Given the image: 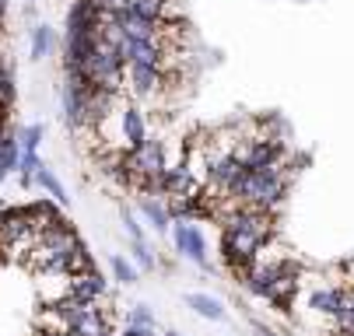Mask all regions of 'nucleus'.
<instances>
[{
	"mask_svg": "<svg viewBox=\"0 0 354 336\" xmlns=\"http://www.w3.org/2000/svg\"><path fill=\"white\" fill-rule=\"evenodd\" d=\"M123 60H120V53L113 50L109 42H102L95 35V42H91V50H88V57H84V63H81V77L88 81V84H95V88H102V91H120V84H123Z\"/></svg>",
	"mask_w": 354,
	"mask_h": 336,
	"instance_id": "nucleus-1",
	"label": "nucleus"
},
{
	"mask_svg": "<svg viewBox=\"0 0 354 336\" xmlns=\"http://www.w3.org/2000/svg\"><path fill=\"white\" fill-rule=\"evenodd\" d=\"M127 77H130V91L137 99H151L165 88V70L162 67H127Z\"/></svg>",
	"mask_w": 354,
	"mask_h": 336,
	"instance_id": "nucleus-2",
	"label": "nucleus"
},
{
	"mask_svg": "<svg viewBox=\"0 0 354 336\" xmlns=\"http://www.w3.org/2000/svg\"><path fill=\"white\" fill-rule=\"evenodd\" d=\"M120 126H123V137H127V144H130V148H133V144H140V140L147 137L144 116H140L137 109H123V112H120Z\"/></svg>",
	"mask_w": 354,
	"mask_h": 336,
	"instance_id": "nucleus-3",
	"label": "nucleus"
},
{
	"mask_svg": "<svg viewBox=\"0 0 354 336\" xmlns=\"http://www.w3.org/2000/svg\"><path fill=\"white\" fill-rule=\"evenodd\" d=\"M176 242H179V249H183V253H189L193 259H204V242H200V235H196L189 224H179Z\"/></svg>",
	"mask_w": 354,
	"mask_h": 336,
	"instance_id": "nucleus-4",
	"label": "nucleus"
},
{
	"mask_svg": "<svg viewBox=\"0 0 354 336\" xmlns=\"http://www.w3.org/2000/svg\"><path fill=\"white\" fill-rule=\"evenodd\" d=\"M344 305H347V302H344V295L337 291V287H326V291H316V295H313V308H319V312L337 315Z\"/></svg>",
	"mask_w": 354,
	"mask_h": 336,
	"instance_id": "nucleus-5",
	"label": "nucleus"
},
{
	"mask_svg": "<svg viewBox=\"0 0 354 336\" xmlns=\"http://www.w3.org/2000/svg\"><path fill=\"white\" fill-rule=\"evenodd\" d=\"M49 50H53V32H49L46 25H35L32 28V57H46Z\"/></svg>",
	"mask_w": 354,
	"mask_h": 336,
	"instance_id": "nucleus-6",
	"label": "nucleus"
},
{
	"mask_svg": "<svg viewBox=\"0 0 354 336\" xmlns=\"http://www.w3.org/2000/svg\"><path fill=\"white\" fill-rule=\"evenodd\" d=\"M35 179H39V186H46V189H49V197L64 200V186L53 179V172H49V168H42V165H39V168H35Z\"/></svg>",
	"mask_w": 354,
	"mask_h": 336,
	"instance_id": "nucleus-7",
	"label": "nucleus"
},
{
	"mask_svg": "<svg viewBox=\"0 0 354 336\" xmlns=\"http://www.w3.org/2000/svg\"><path fill=\"white\" fill-rule=\"evenodd\" d=\"M39 137H42V126H25V130L18 133V144H21V151H35Z\"/></svg>",
	"mask_w": 354,
	"mask_h": 336,
	"instance_id": "nucleus-8",
	"label": "nucleus"
},
{
	"mask_svg": "<svg viewBox=\"0 0 354 336\" xmlns=\"http://www.w3.org/2000/svg\"><path fill=\"white\" fill-rule=\"evenodd\" d=\"M4 109H8V106H0V130H4Z\"/></svg>",
	"mask_w": 354,
	"mask_h": 336,
	"instance_id": "nucleus-9",
	"label": "nucleus"
}]
</instances>
